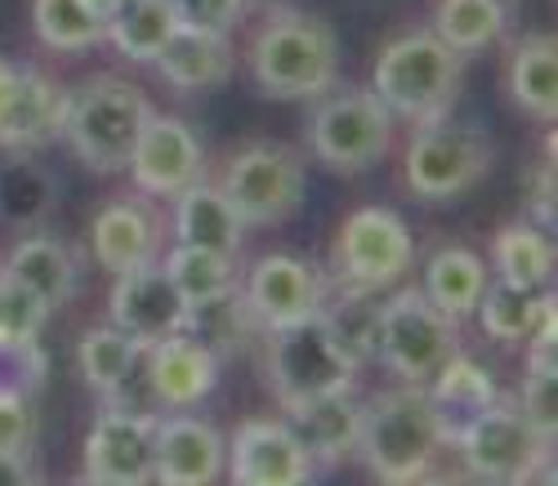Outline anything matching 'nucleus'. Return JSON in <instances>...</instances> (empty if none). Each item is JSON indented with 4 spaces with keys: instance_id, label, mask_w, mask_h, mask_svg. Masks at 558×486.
Masks as SVG:
<instances>
[{
    "instance_id": "1",
    "label": "nucleus",
    "mask_w": 558,
    "mask_h": 486,
    "mask_svg": "<svg viewBox=\"0 0 558 486\" xmlns=\"http://www.w3.org/2000/svg\"><path fill=\"white\" fill-rule=\"evenodd\" d=\"M447 437L425 384H398L362 406L357 460L380 482H421L442 455Z\"/></svg>"
},
{
    "instance_id": "2",
    "label": "nucleus",
    "mask_w": 558,
    "mask_h": 486,
    "mask_svg": "<svg viewBox=\"0 0 558 486\" xmlns=\"http://www.w3.org/2000/svg\"><path fill=\"white\" fill-rule=\"evenodd\" d=\"M251 76L268 99H317L340 76V40L317 14L277 10L251 40Z\"/></svg>"
},
{
    "instance_id": "3",
    "label": "nucleus",
    "mask_w": 558,
    "mask_h": 486,
    "mask_svg": "<svg viewBox=\"0 0 558 486\" xmlns=\"http://www.w3.org/2000/svg\"><path fill=\"white\" fill-rule=\"evenodd\" d=\"M464 54H456L434 27L389 40L376 59V72H371V89L389 108V117H402L411 125L447 117L456 108Z\"/></svg>"
},
{
    "instance_id": "4",
    "label": "nucleus",
    "mask_w": 558,
    "mask_h": 486,
    "mask_svg": "<svg viewBox=\"0 0 558 486\" xmlns=\"http://www.w3.org/2000/svg\"><path fill=\"white\" fill-rule=\"evenodd\" d=\"M148 117L153 108L144 99V89H134L121 76H89L85 85L68 89L63 143L85 170L117 174L125 170Z\"/></svg>"
},
{
    "instance_id": "5",
    "label": "nucleus",
    "mask_w": 558,
    "mask_h": 486,
    "mask_svg": "<svg viewBox=\"0 0 558 486\" xmlns=\"http://www.w3.org/2000/svg\"><path fill=\"white\" fill-rule=\"evenodd\" d=\"M264 384L277 398V406L291 411L300 402L327 398V393H344L357 379V362L349 357V349L336 339V330L327 326V317L313 313L304 321L264 330Z\"/></svg>"
},
{
    "instance_id": "6",
    "label": "nucleus",
    "mask_w": 558,
    "mask_h": 486,
    "mask_svg": "<svg viewBox=\"0 0 558 486\" xmlns=\"http://www.w3.org/2000/svg\"><path fill=\"white\" fill-rule=\"evenodd\" d=\"M492 161L496 143L483 134V125L456 121L447 112L415 125L402 153V179L421 202H451L460 192L478 187L492 174Z\"/></svg>"
},
{
    "instance_id": "7",
    "label": "nucleus",
    "mask_w": 558,
    "mask_h": 486,
    "mask_svg": "<svg viewBox=\"0 0 558 486\" xmlns=\"http://www.w3.org/2000/svg\"><path fill=\"white\" fill-rule=\"evenodd\" d=\"M393 143V117L376 99L371 85H331L313 99L308 117V148L322 166L340 174H362L385 161Z\"/></svg>"
},
{
    "instance_id": "8",
    "label": "nucleus",
    "mask_w": 558,
    "mask_h": 486,
    "mask_svg": "<svg viewBox=\"0 0 558 486\" xmlns=\"http://www.w3.org/2000/svg\"><path fill=\"white\" fill-rule=\"evenodd\" d=\"M451 447L460 451L464 473L478 482L519 486L532 477H549V464H554V442H545L527 424V415L519 406H505L500 398L464 424L451 437Z\"/></svg>"
},
{
    "instance_id": "9",
    "label": "nucleus",
    "mask_w": 558,
    "mask_h": 486,
    "mask_svg": "<svg viewBox=\"0 0 558 486\" xmlns=\"http://www.w3.org/2000/svg\"><path fill=\"white\" fill-rule=\"evenodd\" d=\"M219 187L246 228H277L304 206L308 170L287 143H246L228 157Z\"/></svg>"
},
{
    "instance_id": "10",
    "label": "nucleus",
    "mask_w": 558,
    "mask_h": 486,
    "mask_svg": "<svg viewBox=\"0 0 558 486\" xmlns=\"http://www.w3.org/2000/svg\"><path fill=\"white\" fill-rule=\"evenodd\" d=\"M460 349V326L442 317L425 290H398L376 321V357L402 384H429L434 370Z\"/></svg>"
},
{
    "instance_id": "11",
    "label": "nucleus",
    "mask_w": 558,
    "mask_h": 486,
    "mask_svg": "<svg viewBox=\"0 0 558 486\" xmlns=\"http://www.w3.org/2000/svg\"><path fill=\"white\" fill-rule=\"evenodd\" d=\"M415 259L411 228L385 210V206H362L344 219L336 241V285L353 295H380Z\"/></svg>"
},
{
    "instance_id": "12",
    "label": "nucleus",
    "mask_w": 558,
    "mask_h": 486,
    "mask_svg": "<svg viewBox=\"0 0 558 486\" xmlns=\"http://www.w3.org/2000/svg\"><path fill=\"white\" fill-rule=\"evenodd\" d=\"M125 170L134 174V187L144 192V197L170 202L174 192L206 179V148L183 117L153 112L144 121V130H138V143H134Z\"/></svg>"
},
{
    "instance_id": "13",
    "label": "nucleus",
    "mask_w": 558,
    "mask_h": 486,
    "mask_svg": "<svg viewBox=\"0 0 558 486\" xmlns=\"http://www.w3.org/2000/svg\"><path fill=\"white\" fill-rule=\"evenodd\" d=\"M157 455V415L112 406L85 433V477L104 486H144L153 482Z\"/></svg>"
},
{
    "instance_id": "14",
    "label": "nucleus",
    "mask_w": 558,
    "mask_h": 486,
    "mask_svg": "<svg viewBox=\"0 0 558 486\" xmlns=\"http://www.w3.org/2000/svg\"><path fill=\"white\" fill-rule=\"evenodd\" d=\"M242 300L259 330H277L322 313L327 304V277L300 255H264L251 264L242 281Z\"/></svg>"
},
{
    "instance_id": "15",
    "label": "nucleus",
    "mask_w": 558,
    "mask_h": 486,
    "mask_svg": "<svg viewBox=\"0 0 558 486\" xmlns=\"http://www.w3.org/2000/svg\"><path fill=\"white\" fill-rule=\"evenodd\" d=\"M223 469L242 486H295L317 473L287 420H246L223 442Z\"/></svg>"
},
{
    "instance_id": "16",
    "label": "nucleus",
    "mask_w": 558,
    "mask_h": 486,
    "mask_svg": "<svg viewBox=\"0 0 558 486\" xmlns=\"http://www.w3.org/2000/svg\"><path fill=\"white\" fill-rule=\"evenodd\" d=\"M108 308H112V326L125 330L138 349L179 335L183 321H189V300L179 295V285L170 281V272L157 259L117 272Z\"/></svg>"
},
{
    "instance_id": "17",
    "label": "nucleus",
    "mask_w": 558,
    "mask_h": 486,
    "mask_svg": "<svg viewBox=\"0 0 558 486\" xmlns=\"http://www.w3.org/2000/svg\"><path fill=\"white\" fill-rule=\"evenodd\" d=\"M138 362L148 370V388L161 411H193L215 388V375H219V357L183 330L148 344Z\"/></svg>"
},
{
    "instance_id": "18",
    "label": "nucleus",
    "mask_w": 558,
    "mask_h": 486,
    "mask_svg": "<svg viewBox=\"0 0 558 486\" xmlns=\"http://www.w3.org/2000/svg\"><path fill=\"white\" fill-rule=\"evenodd\" d=\"M223 473V437L197 415H157V455L153 482L166 486H206Z\"/></svg>"
},
{
    "instance_id": "19",
    "label": "nucleus",
    "mask_w": 558,
    "mask_h": 486,
    "mask_svg": "<svg viewBox=\"0 0 558 486\" xmlns=\"http://www.w3.org/2000/svg\"><path fill=\"white\" fill-rule=\"evenodd\" d=\"M89 246H95V259L108 272L153 264L161 251V219L148 202L117 197L95 215V223H89Z\"/></svg>"
},
{
    "instance_id": "20",
    "label": "nucleus",
    "mask_w": 558,
    "mask_h": 486,
    "mask_svg": "<svg viewBox=\"0 0 558 486\" xmlns=\"http://www.w3.org/2000/svg\"><path fill=\"white\" fill-rule=\"evenodd\" d=\"M291 433L300 437V447L313 455L317 469H336L357 455V437H362V402L353 398V388L344 393H327L287 411Z\"/></svg>"
},
{
    "instance_id": "21",
    "label": "nucleus",
    "mask_w": 558,
    "mask_h": 486,
    "mask_svg": "<svg viewBox=\"0 0 558 486\" xmlns=\"http://www.w3.org/2000/svg\"><path fill=\"white\" fill-rule=\"evenodd\" d=\"M174 241L179 246H202L215 255H242L246 241V223L232 210V202L223 197V187L210 179H197L183 192H174Z\"/></svg>"
},
{
    "instance_id": "22",
    "label": "nucleus",
    "mask_w": 558,
    "mask_h": 486,
    "mask_svg": "<svg viewBox=\"0 0 558 486\" xmlns=\"http://www.w3.org/2000/svg\"><path fill=\"white\" fill-rule=\"evenodd\" d=\"M63 117H68V89L54 85L45 72L27 68L23 72V89L14 99V112L5 121V130H0V148L5 153H45L50 143L63 138Z\"/></svg>"
},
{
    "instance_id": "23",
    "label": "nucleus",
    "mask_w": 558,
    "mask_h": 486,
    "mask_svg": "<svg viewBox=\"0 0 558 486\" xmlns=\"http://www.w3.org/2000/svg\"><path fill=\"white\" fill-rule=\"evenodd\" d=\"M153 63H157L166 85H174L183 94H197V89H215L232 76V45H228V36H210V32L179 23Z\"/></svg>"
},
{
    "instance_id": "24",
    "label": "nucleus",
    "mask_w": 558,
    "mask_h": 486,
    "mask_svg": "<svg viewBox=\"0 0 558 486\" xmlns=\"http://www.w3.org/2000/svg\"><path fill=\"white\" fill-rule=\"evenodd\" d=\"M505 85L514 108L532 121H554L558 117V50L549 32H527L514 50H509Z\"/></svg>"
},
{
    "instance_id": "25",
    "label": "nucleus",
    "mask_w": 558,
    "mask_h": 486,
    "mask_svg": "<svg viewBox=\"0 0 558 486\" xmlns=\"http://www.w3.org/2000/svg\"><path fill=\"white\" fill-rule=\"evenodd\" d=\"M425 393L438 411V424H442V437L451 447V437L470 424L478 411H487L496 402V379L492 370H483L474 357H464L460 349L434 370V379L425 384Z\"/></svg>"
},
{
    "instance_id": "26",
    "label": "nucleus",
    "mask_w": 558,
    "mask_h": 486,
    "mask_svg": "<svg viewBox=\"0 0 558 486\" xmlns=\"http://www.w3.org/2000/svg\"><path fill=\"white\" fill-rule=\"evenodd\" d=\"M0 272L23 281L27 290H36L50 308H63L76 295V255L59 236H45V232L19 236L14 251L5 255V264H0Z\"/></svg>"
},
{
    "instance_id": "27",
    "label": "nucleus",
    "mask_w": 558,
    "mask_h": 486,
    "mask_svg": "<svg viewBox=\"0 0 558 486\" xmlns=\"http://www.w3.org/2000/svg\"><path fill=\"white\" fill-rule=\"evenodd\" d=\"M483 290H487V264H483L474 251L442 246V251L425 264V300H429L442 317H451L456 326H460L464 317H474Z\"/></svg>"
},
{
    "instance_id": "28",
    "label": "nucleus",
    "mask_w": 558,
    "mask_h": 486,
    "mask_svg": "<svg viewBox=\"0 0 558 486\" xmlns=\"http://www.w3.org/2000/svg\"><path fill=\"white\" fill-rule=\"evenodd\" d=\"M554 304L549 285L536 290V285H514V281H487V290L478 295V326L487 339H500V344H519L527 339L541 321V313Z\"/></svg>"
},
{
    "instance_id": "29",
    "label": "nucleus",
    "mask_w": 558,
    "mask_h": 486,
    "mask_svg": "<svg viewBox=\"0 0 558 486\" xmlns=\"http://www.w3.org/2000/svg\"><path fill=\"white\" fill-rule=\"evenodd\" d=\"M138 357H144V349L134 344V339L117 326H95L81 335V349H76V362H81V375L85 384L95 388L99 398L117 402L125 393V384L138 366Z\"/></svg>"
},
{
    "instance_id": "30",
    "label": "nucleus",
    "mask_w": 558,
    "mask_h": 486,
    "mask_svg": "<svg viewBox=\"0 0 558 486\" xmlns=\"http://www.w3.org/2000/svg\"><path fill=\"white\" fill-rule=\"evenodd\" d=\"M492 264L500 272V281L514 285H536L545 290L554 281V241L545 228H536L532 219L505 223L492 241Z\"/></svg>"
},
{
    "instance_id": "31",
    "label": "nucleus",
    "mask_w": 558,
    "mask_h": 486,
    "mask_svg": "<svg viewBox=\"0 0 558 486\" xmlns=\"http://www.w3.org/2000/svg\"><path fill=\"white\" fill-rule=\"evenodd\" d=\"M179 27L174 0H121V10L108 19V40L130 63H153L157 50Z\"/></svg>"
},
{
    "instance_id": "32",
    "label": "nucleus",
    "mask_w": 558,
    "mask_h": 486,
    "mask_svg": "<svg viewBox=\"0 0 558 486\" xmlns=\"http://www.w3.org/2000/svg\"><path fill=\"white\" fill-rule=\"evenodd\" d=\"M255 317L242 300V285L228 290L219 300H206V304H193L189 308V321H183V335L197 339L202 349H210L215 357H232L246 349V339L255 335Z\"/></svg>"
},
{
    "instance_id": "33",
    "label": "nucleus",
    "mask_w": 558,
    "mask_h": 486,
    "mask_svg": "<svg viewBox=\"0 0 558 486\" xmlns=\"http://www.w3.org/2000/svg\"><path fill=\"white\" fill-rule=\"evenodd\" d=\"M505 0H438L434 32L451 45L456 54H478L505 36Z\"/></svg>"
},
{
    "instance_id": "34",
    "label": "nucleus",
    "mask_w": 558,
    "mask_h": 486,
    "mask_svg": "<svg viewBox=\"0 0 558 486\" xmlns=\"http://www.w3.org/2000/svg\"><path fill=\"white\" fill-rule=\"evenodd\" d=\"M170 272V281L179 285V295L193 304H206V300H219L228 290H238L242 277H238V259L232 255H215V251H202V246H179L166 255L161 264Z\"/></svg>"
},
{
    "instance_id": "35",
    "label": "nucleus",
    "mask_w": 558,
    "mask_h": 486,
    "mask_svg": "<svg viewBox=\"0 0 558 486\" xmlns=\"http://www.w3.org/2000/svg\"><path fill=\"white\" fill-rule=\"evenodd\" d=\"M32 27L59 54H85L108 40V27L81 0H32Z\"/></svg>"
},
{
    "instance_id": "36",
    "label": "nucleus",
    "mask_w": 558,
    "mask_h": 486,
    "mask_svg": "<svg viewBox=\"0 0 558 486\" xmlns=\"http://www.w3.org/2000/svg\"><path fill=\"white\" fill-rule=\"evenodd\" d=\"M322 317L336 330V339L349 349V357L362 366L366 357H376V321H380V304H371V295H353L340 290L336 304H322Z\"/></svg>"
},
{
    "instance_id": "37",
    "label": "nucleus",
    "mask_w": 558,
    "mask_h": 486,
    "mask_svg": "<svg viewBox=\"0 0 558 486\" xmlns=\"http://www.w3.org/2000/svg\"><path fill=\"white\" fill-rule=\"evenodd\" d=\"M50 357L40 339H0V398H32L45 388Z\"/></svg>"
},
{
    "instance_id": "38",
    "label": "nucleus",
    "mask_w": 558,
    "mask_h": 486,
    "mask_svg": "<svg viewBox=\"0 0 558 486\" xmlns=\"http://www.w3.org/2000/svg\"><path fill=\"white\" fill-rule=\"evenodd\" d=\"M519 411L527 415V424L545 437V442H558V379H554V362L527 357L523 388H519Z\"/></svg>"
},
{
    "instance_id": "39",
    "label": "nucleus",
    "mask_w": 558,
    "mask_h": 486,
    "mask_svg": "<svg viewBox=\"0 0 558 486\" xmlns=\"http://www.w3.org/2000/svg\"><path fill=\"white\" fill-rule=\"evenodd\" d=\"M54 202V187L36 166H10L0 174V215H10L19 223H32L50 210Z\"/></svg>"
},
{
    "instance_id": "40",
    "label": "nucleus",
    "mask_w": 558,
    "mask_h": 486,
    "mask_svg": "<svg viewBox=\"0 0 558 486\" xmlns=\"http://www.w3.org/2000/svg\"><path fill=\"white\" fill-rule=\"evenodd\" d=\"M45 317H50V304L23 281L0 272V339H40Z\"/></svg>"
},
{
    "instance_id": "41",
    "label": "nucleus",
    "mask_w": 558,
    "mask_h": 486,
    "mask_svg": "<svg viewBox=\"0 0 558 486\" xmlns=\"http://www.w3.org/2000/svg\"><path fill=\"white\" fill-rule=\"evenodd\" d=\"M174 14L183 27H197L210 36H232V27L246 14V0H174Z\"/></svg>"
},
{
    "instance_id": "42",
    "label": "nucleus",
    "mask_w": 558,
    "mask_h": 486,
    "mask_svg": "<svg viewBox=\"0 0 558 486\" xmlns=\"http://www.w3.org/2000/svg\"><path fill=\"white\" fill-rule=\"evenodd\" d=\"M36 402L32 398H0V451H27L36 455Z\"/></svg>"
},
{
    "instance_id": "43",
    "label": "nucleus",
    "mask_w": 558,
    "mask_h": 486,
    "mask_svg": "<svg viewBox=\"0 0 558 486\" xmlns=\"http://www.w3.org/2000/svg\"><path fill=\"white\" fill-rule=\"evenodd\" d=\"M532 215H536V223H541L545 232L554 228V138L545 143V161H541L536 192H532Z\"/></svg>"
},
{
    "instance_id": "44",
    "label": "nucleus",
    "mask_w": 558,
    "mask_h": 486,
    "mask_svg": "<svg viewBox=\"0 0 558 486\" xmlns=\"http://www.w3.org/2000/svg\"><path fill=\"white\" fill-rule=\"evenodd\" d=\"M40 482V469L27 451H0V486H27Z\"/></svg>"
},
{
    "instance_id": "45",
    "label": "nucleus",
    "mask_w": 558,
    "mask_h": 486,
    "mask_svg": "<svg viewBox=\"0 0 558 486\" xmlns=\"http://www.w3.org/2000/svg\"><path fill=\"white\" fill-rule=\"evenodd\" d=\"M23 72H27V68L0 59V130H5V121H10V112H14V99H19V89H23Z\"/></svg>"
},
{
    "instance_id": "46",
    "label": "nucleus",
    "mask_w": 558,
    "mask_h": 486,
    "mask_svg": "<svg viewBox=\"0 0 558 486\" xmlns=\"http://www.w3.org/2000/svg\"><path fill=\"white\" fill-rule=\"evenodd\" d=\"M81 5H85L89 14H95V19H99V23L108 27V19H112V14L121 10V0H81Z\"/></svg>"
}]
</instances>
